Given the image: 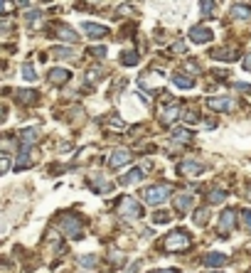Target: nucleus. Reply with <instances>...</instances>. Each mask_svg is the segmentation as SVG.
Masks as SVG:
<instances>
[{"instance_id": "nucleus-31", "label": "nucleus", "mask_w": 251, "mask_h": 273, "mask_svg": "<svg viewBox=\"0 0 251 273\" xmlns=\"http://www.w3.org/2000/svg\"><path fill=\"white\" fill-rule=\"evenodd\" d=\"M182 118H185V121H187V123H195L197 118H199V116H197L195 111H190V109H187V111H185V113H182Z\"/></svg>"}, {"instance_id": "nucleus-7", "label": "nucleus", "mask_w": 251, "mask_h": 273, "mask_svg": "<svg viewBox=\"0 0 251 273\" xmlns=\"http://www.w3.org/2000/svg\"><path fill=\"white\" fill-rule=\"evenodd\" d=\"M131 151H126V148H116V151L111 153V158H109V165L111 167H123V165L131 163Z\"/></svg>"}, {"instance_id": "nucleus-29", "label": "nucleus", "mask_w": 251, "mask_h": 273, "mask_svg": "<svg viewBox=\"0 0 251 273\" xmlns=\"http://www.w3.org/2000/svg\"><path fill=\"white\" fill-rule=\"evenodd\" d=\"M199 10H202V15H214L212 10H217V5L209 3V0H205V3H199Z\"/></svg>"}, {"instance_id": "nucleus-37", "label": "nucleus", "mask_w": 251, "mask_h": 273, "mask_svg": "<svg viewBox=\"0 0 251 273\" xmlns=\"http://www.w3.org/2000/svg\"><path fill=\"white\" fill-rule=\"evenodd\" d=\"M244 67H246V69H249V71H251V55L246 57V59H244Z\"/></svg>"}, {"instance_id": "nucleus-19", "label": "nucleus", "mask_w": 251, "mask_h": 273, "mask_svg": "<svg viewBox=\"0 0 251 273\" xmlns=\"http://www.w3.org/2000/svg\"><path fill=\"white\" fill-rule=\"evenodd\" d=\"M232 13H234V17H239V20H246V17H251V8L237 3V5H232Z\"/></svg>"}, {"instance_id": "nucleus-23", "label": "nucleus", "mask_w": 251, "mask_h": 273, "mask_svg": "<svg viewBox=\"0 0 251 273\" xmlns=\"http://www.w3.org/2000/svg\"><path fill=\"white\" fill-rule=\"evenodd\" d=\"M178 116H180V109H178V106H170V109H165V113L160 116V121H163V123L167 126L170 121H175Z\"/></svg>"}, {"instance_id": "nucleus-12", "label": "nucleus", "mask_w": 251, "mask_h": 273, "mask_svg": "<svg viewBox=\"0 0 251 273\" xmlns=\"http://www.w3.org/2000/svg\"><path fill=\"white\" fill-rule=\"evenodd\" d=\"M212 57H214V59H222V62H234V59L239 57V52L229 49V47H222V49H214Z\"/></svg>"}, {"instance_id": "nucleus-2", "label": "nucleus", "mask_w": 251, "mask_h": 273, "mask_svg": "<svg viewBox=\"0 0 251 273\" xmlns=\"http://www.w3.org/2000/svg\"><path fill=\"white\" fill-rule=\"evenodd\" d=\"M190 244H192V239H190V234H185V232H172V234H167V239H165L167 251H185V249H190Z\"/></svg>"}, {"instance_id": "nucleus-14", "label": "nucleus", "mask_w": 251, "mask_h": 273, "mask_svg": "<svg viewBox=\"0 0 251 273\" xmlns=\"http://www.w3.org/2000/svg\"><path fill=\"white\" fill-rule=\"evenodd\" d=\"M69 71H67V69H52V71H49V82L52 84H67L69 82Z\"/></svg>"}, {"instance_id": "nucleus-35", "label": "nucleus", "mask_w": 251, "mask_h": 273, "mask_svg": "<svg viewBox=\"0 0 251 273\" xmlns=\"http://www.w3.org/2000/svg\"><path fill=\"white\" fill-rule=\"evenodd\" d=\"M237 89H241L244 94H251V86H249V84H237Z\"/></svg>"}, {"instance_id": "nucleus-16", "label": "nucleus", "mask_w": 251, "mask_h": 273, "mask_svg": "<svg viewBox=\"0 0 251 273\" xmlns=\"http://www.w3.org/2000/svg\"><path fill=\"white\" fill-rule=\"evenodd\" d=\"M172 84L178 86V89H192L195 82L190 79V77H182V74H172Z\"/></svg>"}, {"instance_id": "nucleus-28", "label": "nucleus", "mask_w": 251, "mask_h": 273, "mask_svg": "<svg viewBox=\"0 0 251 273\" xmlns=\"http://www.w3.org/2000/svg\"><path fill=\"white\" fill-rule=\"evenodd\" d=\"M104 77H106V74H104V69H91V74H89L86 79H89V84H94V82H101Z\"/></svg>"}, {"instance_id": "nucleus-5", "label": "nucleus", "mask_w": 251, "mask_h": 273, "mask_svg": "<svg viewBox=\"0 0 251 273\" xmlns=\"http://www.w3.org/2000/svg\"><path fill=\"white\" fill-rule=\"evenodd\" d=\"M207 106L212 111H234L237 109V101L229 98V96H217V98H207Z\"/></svg>"}, {"instance_id": "nucleus-1", "label": "nucleus", "mask_w": 251, "mask_h": 273, "mask_svg": "<svg viewBox=\"0 0 251 273\" xmlns=\"http://www.w3.org/2000/svg\"><path fill=\"white\" fill-rule=\"evenodd\" d=\"M59 229L67 234L69 239H79V236H82V221L74 217V214H62V217H59Z\"/></svg>"}, {"instance_id": "nucleus-30", "label": "nucleus", "mask_w": 251, "mask_h": 273, "mask_svg": "<svg viewBox=\"0 0 251 273\" xmlns=\"http://www.w3.org/2000/svg\"><path fill=\"white\" fill-rule=\"evenodd\" d=\"M153 221L155 224H167V221H170V214H167V212H155Z\"/></svg>"}, {"instance_id": "nucleus-6", "label": "nucleus", "mask_w": 251, "mask_h": 273, "mask_svg": "<svg viewBox=\"0 0 251 273\" xmlns=\"http://www.w3.org/2000/svg\"><path fill=\"white\" fill-rule=\"evenodd\" d=\"M190 40L195 44H207V42L214 40V32L209 28H192L190 30Z\"/></svg>"}, {"instance_id": "nucleus-24", "label": "nucleus", "mask_w": 251, "mask_h": 273, "mask_svg": "<svg viewBox=\"0 0 251 273\" xmlns=\"http://www.w3.org/2000/svg\"><path fill=\"white\" fill-rule=\"evenodd\" d=\"M22 77H25L28 82H37V71L32 69V64H30V62H25V64H22Z\"/></svg>"}, {"instance_id": "nucleus-22", "label": "nucleus", "mask_w": 251, "mask_h": 273, "mask_svg": "<svg viewBox=\"0 0 251 273\" xmlns=\"http://www.w3.org/2000/svg\"><path fill=\"white\" fill-rule=\"evenodd\" d=\"M35 98H37V94H35L32 89H20V91H17V101H20V104H32Z\"/></svg>"}, {"instance_id": "nucleus-11", "label": "nucleus", "mask_w": 251, "mask_h": 273, "mask_svg": "<svg viewBox=\"0 0 251 273\" xmlns=\"http://www.w3.org/2000/svg\"><path fill=\"white\" fill-rule=\"evenodd\" d=\"M234 224H237V209H224L222 217H219V227L224 232H232Z\"/></svg>"}, {"instance_id": "nucleus-26", "label": "nucleus", "mask_w": 251, "mask_h": 273, "mask_svg": "<svg viewBox=\"0 0 251 273\" xmlns=\"http://www.w3.org/2000/svg\"><path fill=\"white\" fill-rule=\"evenodd\" d=\"M227 200V192L224 190H212L209 192V202H224Z\"/></svg>"}, {"instance_id": "nucleus-10", "label": "nucleus", "mask_w": 251, "mask_h": 273, "mask_svg": "<svg viewBox=\"0 0 251 273\" xmlns=\"http://www.w3.org/2000/svg\"><path fill=\"white\" fill-rule=\"evenodd\" d=\"M37 138H40V128H35V126H30V128H22V131H20V143H22V148H30Z\"/></svg>"}, {"instance_id": "nucleus-4", "label": "nucleus", "mask_w": 251, "mask_h": 273, "mask_svg": "<svg viewBox=\"0 0 251 273\" xmlns=\"http://www.w3.org/2000/svg\"><path fill=\"white\" fill-rule=\"evenodd\" d=\"M116 209H118V214H123V217H140V214H143L140 205L133 200V197H121L118 205H116Z\"/></svg>"}, {"instance_id": "nucleus-36", "label": "nucleus", "mask_w": 251, "mask_h": 273, "mask_svg": "<svg viewBox=\"0 0 251 273\" xmlns=\"http://www.w3.org/2000/svg\"><path fill=\"white\" fill-rule=\"evenodd\" d=\"M153 273H180L178 268H160V271H153Z\"/></svg>"}, {"instance_id": "nucleus-9", "label": "nucleus", "mask_w": 251, "mask_h": 273, "mask_svg": "<svg viewBox=\"0 0 251 273\" xmlns=\"http://www.w3.org/2000/svg\"><path fill=\"white\" fill-rule=\"evenodd\" d=\"M202 163H197V160H182L180 163V172L182 175H187V178H197V175H202Z\"/></svg>"}, {"instance_id": "nucleus-15", "label": "nucleus", "mask_w": 251, "mask_h": 273, "mask_svg": "<svg viewBox=\"0 0 251 273\" xmlns=\"http://www.w3.org/2000/svg\"><path fill=\"white\" fill-rule=\"evenodd\" d=\"M190 207H192V197H190V194H178V197H175V209L187 212Z\"/></svg>"}, {"instance_id": "nucleus-3", "label": "nucleus", "mask_w": 251, "mask_h": 273, "mask_svg": "<svg viewBox=\"0 0 251 273\" xmlns=\"http://www.w3.org/2000/svg\"><path fill=\"white\" fill-rule=\"evenodd\" d=\"M143 197H145L148 205H160L170 197V185H153V187L143 190Z\"/></svg>"}, {"instance_id": "nucleus-13", "label": "nucleus", "mask_w": 251, "mask_h": 273, "mask_svg": "<svg viewBox=\"0 0 251 273\" xmlns=\"http://www.w3.org/2000/svg\"><path fill=\"white\" fill-rule=\"evenodd\" d=\"M224 263H227V256H224V254L212 251V254L205 256V266H209V268H217V266H224Z\"/></svg>"}, {"instance_id": "nucleus-34", "label": "nucleus", "mask_w": 251, "mask_h": 273, "mask_svg": "<svg viewBox=\"0 0 251 273\" xmlns=\"http://www.w3.org/2000/svg\"><path fill=\"white\" fill-rule=\"evenodd\" d=\"M0 167H3V172H8V167H10V158H8V155H3V160H0Z\"/></svg>"}, {"instance_id": "nucleus-32", "label": "nucleus", "mask_w": 251, "mask_h": 273, "mask_svg": "<svg viewBox=\"0 0 251 273\" xmlns=\"http://www.w3.org/2000/svg\"><path fill=\"white\" fill-rule=\"evenodd\" d=\"M241 219H244V227L251 232V209H244V212H241Z\"/></svg>"}, {"instance_id": "nucleus-21", "label": "nucleus", "mask_w": 251, "mask_h": 273, "mask_svg": "<svg viewBox=\"0 0 251 273\" xmlns=\"http://www.w3.org/2000/svg\"><path fill=\"white\" fill-rule=\"evenodd\" d=\"M140 180H143V170H138V167H136L133 172L123 175V178L118 180V182H121V185H131V182H140Z\"/></svg>"}, {"instance_id": "nucleus-20", "label": "nucleus", "mask_w": 251, "mask_h": 273, "mask_svg": "<svg viewBox=\"0 0 251 273\" xmlns=\"http://www.w3.org/2000/svg\"><path fill=\"white\" fill-rule=\"evenodd\" d=\"M172 138H175L178 143H190V140H192V131H187V128H175V131H172Z\"/></svg>"}, {"instance_id": "nucleus-17", "label": "nucleus", "mask_w": 251, "mask_h": 273, "mask_svg": "<svg viewBox=\"0 0 251 273\" xmlns=\"http://www.w3.org/2000/svg\"><path fill=\"white\" fill-rule=\"evenodd\" d=\"M57 35H59L62 40H67V42H77V40H79V35H77V32H74L71 28H67V25L57 28Z\"/></svg>"}, {"instance_id": "nucleus-8", "label": "nucleus", "mask_w": 251, "mask_h": 273, "mask_svg": "<svg viewBox=\"0 0 251 273\" xmlns=\"http://www.w3.org/2000/svg\"><path fill=\"white\" fill-rule=\"evenodd\" d=\"M82 30L86 32V37H89V40H101V37H106V35H109V30L104 28V25H96V22H84Z\"/></svg>"}, {"instance_id": "nucleus-33", "label": "nucleus", "mask_w": 251, "mask_h": 273, "mask_svg": "<svg viewBox=\"0 0 251 273\" xmlns=\"http://www.w3.org/2000/svg\"><path fill=\"white\" fill-rule=\"evenodd\" d=\"M91 55L94 57H106V47H94V49H91Z\"/></svg>"}, {"instance_id": "nucleus-27", "label": "nucleus", "mask_w": 251, "mask_h": 273, "mask_svg": "<svg viewBox=\"0 0 251 273\" xmlns=\"http://www.w3.org/2000/svg\"><path fill=\"white\" fill-rule=\"evenodd\" d=\"M207 217H209V212H207V209H202V212H197L192 219H195L197 227H205V224H207Z\"/></svg>"}, {"instance_id": "nucleus-18", "label": "nucleus", "mask_w": 251, "mask_h": 273, "mask_svg": "<svg viewBox=\"0 0 251 273\" xmlns=\"http://www.w3.org/2000/svg\"><path fill=\"white\" fill-rule=\"evenodd\" d=\"M138 62H140L138 52H131V49H128V52L121 55V64H123V67H133V64H138Z\"/></svg>"}, {"instance_id": "nucleus-25", "label": "nucleus", "mask_w": 251, "mask_h": 273, "mask_svg": "<svg viewBox=\"0 0 251 273\" xmlns=\"http://www.w3.org/2000/svg\"><path fill=\"white\" fill-rule=\"evenodd\" d=\"M96 256L94 254H89V256H79V266H84V268H91V266H96Z\"/></svg>"}]
</instances>
